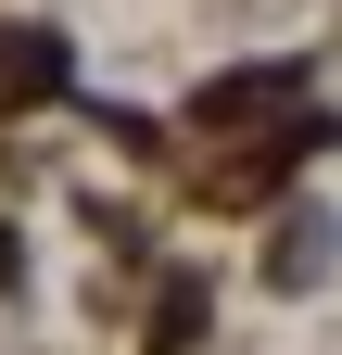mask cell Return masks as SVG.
<instances>
[{"mask_svg":"<svg viewBox=\"0 0 342 355\" xmlns=\"http://www.w3.org/2000/svg\"><path fill=\"white\" fill-rule=\"evenodd\" d=\"M0 89H64V38L51 26H0Z\"/></svg>","mask_w":342,"mask_h":355,"instance_id":"obj_1","label":"cell"},{"mask_svg":"<svg viewBox=\"0 0 342 355\" xmlns=\"http://www.w3.org/2000/svg\"><path fill=\"white\" fill-rule=\"evenodd\" d=\"M317 266H330V216H291L279 229V279H317Z\"/></svg>","mask_w":342,"mask_h":355,"instance_id":"obj_2","label":"cell"}]
</instances>
